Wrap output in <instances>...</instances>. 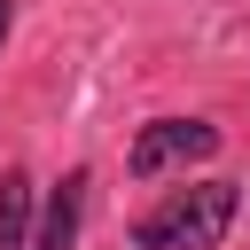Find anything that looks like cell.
Segmentation results:
<instances>
[{"label": "cell", "instance_id": "4", "mask_svg": "<svg viewBox=\"0 0 250 250\" xmlns=\"http://www.w3.org/2000/svg\"><path fill=\"white\" fill-rule=\"evenodd\" d=\"M39 234H31V180L23 172H8L0 180V250H31Z\"/></svg>", "mask_w": 250, "mask_h": 250}, {"label": "cell", "instance_id": "2", "mask_svg": "<svg viewBox=\"0 0 250 250\" xmlns=\"http://www.w3.org/2000/svg\"><path fill=\"white\" fill-rule=\"evenodd\" d=\"M195 156H219V125H195V117H156L141 141H133V180H156L164 164H195Z\"/></svg>", "mask_w": 250, "mask_h": 250}, {"label": "cell", "instance_id": "5", "mask_svg": "<svg viewBox=\"0 0 250 250\" xmlns=\"http://www.w3.org/2000/svg\"><path fill=\"white\" fill-rule=\"evenodd\" d=\"M0 39H8V0H0Z\"/></svg>", "mask_w": 250, "mask_h": 250}, {"label": "cell", "instance_id": "3", "mask_svg": "<svg viewBox=\"0 0 250 250\" xmlns=\"http://www.w3.org/2000/svg\"><path fill=\"white\" fill-rule=\"evenodd\" d=\"M78 203H86V172H70V180L47 195V219H39V242H31V250H70V242H78Z\"/></svg>", "mask_w": 250, "mask_h": 250}, {"label": "cell", "instance_id": "1", "mask_svg": "<svg viewBox=\"0 0 250 250\" xmlns=\"http://www.w3.org/2000/svg\"><path fill=\"white\" fill-rule=\"evenodd\" d=\"M227 227H234V188L227 180H203V188H180L172 203H156L133 227V242L141 250H211Z\"/></svg>", "mask_w": 250, "mask_h": 250}]
</instances>
